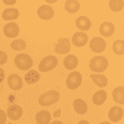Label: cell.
I'll return each instance as SVG.
<instances>
[{
  "mask_svg": "<svg viewBox=\"0 0 124 124\" xmlns=\"http://www.w3.org/2000/svg\"><path fill=\"white\" fill-rule=\"evenodd\" d=\"M101 124H112V123H108V122H102Z\"/></svg>",
  "mask_w": 124,
  "mask_h": 124,
  "instance_id": "obj_34",
  "label": "cell"
},
{
  "mask_svg": "<svg viewBox=\"0 0 124 124\" xmlns=\"http://www.w3.org/2000/svg\"><path fill=\"white\" fill-rule=\"evenodd\" d=\"M23 116V108L17 106V104H13L8 108V112H6V117L11 120H17L20 119Z\"/></svg>",
  "mask_w": 124,
  "mask_h": 124,
  "instance_id": "obj_8",
  "label": "cell"
},
{
  "mask_svg": "<svg viewBox=\"0 0 124 124\" xmlns=\"http://www.w3.org/2000/svg\"><path fill=\"white\" fill-rule=\"evenodd\" d=\"M19 32H20V29H19L17 24H15V23H9L4 26V35L9 39L17 37Z\"/></svg>",
  "mask_w": 124,
  "mask_h": 124,
  "instance_id": "obj_11",
  "label": "cell"
},
{
  "mask_svg": "<svg viewBox=\"0 0 124 124\" xmlns=\"http://www.w3.org/2000/svg\"><path fill=\"white\" fill-rule=\"evenodd\" d=\"M107 101V92L104 89H99L93 94V103L96 106H102Z\"/></svg>",
  "mask_w": 124,
  "mask_h": 124,
  "instance_id": "obj_18",
  "label": "cell"
},
{
  "mask_svg": "<svg viewBox=\"0 0 124 124\" xmlns=\"http://www.w3.org/2000/svg\"><path fill=\"white\" fill-rule=\"evenodd\" d=\"M73 109L78 113V114H85L88 110V106L83 99H75L73 101Z\"/></svg>",
  "mask_w": 124,
  "mask_h": 124,
  "instance_id": "obj_22",
  "label": "cell"
},
{
  "mask_svg": "<svg viewBox=\"0 0 124 124\" xmlns=\"http://www.w3.org/2000/svg\"><path fill=\"white\" fill-rule=\"evenodd\" d=\"M78 65V58L75 55H67L63 60V66L67 70H75Z\"/></svg>",
  "mask_w": 124,
  "mask_h": 124,
  "instance_id": "obj_19",
  "label": "cell"
},
{
  "mask_svg": "<svg viewBox=\"0 0 124 124\" xmlns=\"http://www.w3.org/2000/svg\"><path fill=\"white\" fill-rule=\"evenodd\" d=\"M11 48L15 50V51H23L24 48H26V42L21 39H17V40H14L11 42Z\"/></svg>",
  "mask_w": 124,
  "mask_h": 124,
  "instance_id": "obj_26",
  "label": "cell"
},
{
  "mask_svg": "<svg viewBox=\"0 0 124 124\" xmlns=\"http://www.w3.org/2000/svg\"><path fill=\"white\" fill-rule=\"evenodd\" d=\"M54 9L51 8L50 5H42L37 9V15L40 19L42 20H51L54 17Z\"/></svg>",
  "mask_w": 124,
  "mask_h": 124,
  "instance_id": "obj_10",
  "label": "cell"
},
{
  "mask_svg": "<svg viewBox=\"0 0 124 124\" xmlns=\"http://www.w3.org/2000/svg\"><path fill=\"white\" fill-rule=\"evenodd\" d=\"M106 41L103 40L102 37H93L91 40V42H89V47L91 50L93 51V52H96V54H101L103 52V51L106 50Z\"/></svg>",
  "mask_w": 124,
  "mask_h": 124,
  "instance_id": "obj_7",
  "label": "cell"
},
{
  "mask_svg": "<svg viewBox=\"0 0 124 124\" xmlns=\"http://www.w3.org/2000/svg\"><path fill=\"white\" fill-rule=\"evenodd\" d=\"M19 15H20V13H19L17 9H15V8H9V9H5L4 11H3L1 17H3L4 20H6V21H11V23H13V20L17 19Z\"/></svg>",
  "mask_w": 124,
  "mask_h": 124,
  "instance_id": "obj_14",
  "label": "cell"
},
{
  "mask_svg": "<svg viewBox=\"0 0 124 124\" xmlns=\"http://www.w3.org/2000/svg\"><path fill=\"white\" fill-rule=\"evenodd\" d=\"M107 67H108V61L104 56H96L89 62V68L93 72H96L97 75L103 72V71H106Z\"/></svg>",
  "mask_w": 124,
  "mask_h": 124,
  "instance_id": "obj_1",
  "label": "cell"
},
{
  "mask_svg": "<svg viewBox=\"0 0 124 124\" xmlns=\"http://www.w3.org/2000/svg\"><path fill=\"white\" fill-rule=\"evenodd\" d=\"M5 122H6V113L3 109H0V124H5Z\"/></svg>",
  "mask_w": 124,
  "mask_h": 124,
  "instance_id": "obj_29",
  "label": "cell"
},
{
  "mask_svg": "<svg viewBox=\"0 0 124 124\" xmlns=\"http://www.w3.org/2000/svg\"><path fill=\"white\" fill-rule=\"evenodd\" d=\"M5 79V72H4V70L0 67V83Z\"/></svg>",
  "mask_w": 124,
  "mask_h": 124,
  "instance_id": "obj_30",
  "label": "cell"
},
{
  "mask_svg": "<svg viewBox=\"0 0 124 124\" xmlns=\"http://www.w3.org/2000/svg\"><path fill=\"white\" fill-rule=\"evenodd\" d=\"M70 50H71V41L66 37H60L56 44L55 51L58 55H67Z\"/></svg>",
  "mask_w": 124,
  "mask_h": 124,
  "instance_id": "obj_6",
  "label": "cell"
},
{
  "mask_svg": "<svg viewBox=\"0 0 124 124\" xmlns=\"http://www.w3.org/2000/svg\"><path fill=\"white\" fill-rule=\"evenodd\" d=\"M81 83H82V76H81L79 72H71L70 76L66 79L67 88H70V89L78 88L81 86Z\"/></svg>",
  "mask_w": 124,
  "mask_h": 124,
  "instance_id": "obj_5",
  "label": "cell"
},
{
  "mask_svg": "<svg viewBox=\"0 0 124 124\" xmlns=\"http://www.w3.org/2000/svg\"><path fill=\"white\" fill-rule=\"evenodd\" d=\"M91 78H92V81L94 82V83L98 86V87H106L107 86V83H108V79H107V77L106 76H103V75H97V73H93L92 76H91Z\"/></svg>",
  "mask_w": 124,
  "mask_h": 124,
  "instance_id": "obj_23",
  "label": "cell"
},
{
  "mask_svg": "<svg viewBox=\"0 0 124 124\" xmlns=\"http://www.w3.org/2000/svg\"><path fill=\"white\" fill-rule=\"evenodd\" d=\"M58 99H60V93L57 91H48L40 96L39 103L42 107H47V106H51L54 103H56Z\"/></svg>",
  "mask_w": 124,
  "mask_h": 124,
  "instance_id": "obj_2",
  "label": "cell"
},
{
  "mask_svg": "<svg viewBox=\"0 0 124 124\" xmlns=\"http://www.w3.org/2000/svg\"><path fill=\"white\" fill-rule=\"evenodd\" d=\"M58 63V60L55 56H47L44 57L42 61L40 62L39 65V70L40 72H48V71H52Z\"/></svg>",
  "mask_w": 124,
  "mask_h": 124,
  "instance_id": "obj_4",
  "label": "cell"
},
{
  "mask_svg": "<svg viewBox=\"0 0 124 124\" xmlns=\"http://www.w3.org/2000/svg\"><path fill=\"white\" fill-rule=\"evenodd\" d=\"M5 5H13V4H15V1H14V0H10V1H6V0H5V1H3Z\"/></svg>",
  "mask_w": 124,
  "mask_h": 124,
  "instance_id": "obj_31",
  "label": "cell"
},
{
  "mask_svg": "<svg viewBox=\"0 0 124 124\" xmlns=\"http://www.w3.org/2000/svg\"><path fill=\"white\" fill-rule=\"evenodd\" d=\"M99 32L102 36L104 37H109L113 35V32H114V25H113L112 23H103L99 27Z\"/></svg>",
  "mask_w": 124,
  "mask_h": 124,
  "instance_id": "obj_16",
  "label": "cell"
},
{
  "mask_svg": "<svg viewBox=\"0 0 124 124\" xmlns=\"http://www.w3.org/2000/svg\"><path fill=\"white\" fill-rule=\"evenodd\" d=\"M88 41V36L85 32H76L73 36H72V44L77 47H82L87 44Z\"/></svg>",
  "mask_w": 124,
  "mask_h": 124,
  "instance_id": "obj_12",
  "label": "cell"
},
{
  "mask_svg": "<svg viewBox=\"0 0 124 124\" xmlns=\"http://www.w3.org/2000/svg\"><path fill=\"white\" fill-rule=\"evenodd\" d=\"M113 51L117 55H123L124 52V41L123 40H117L114 44H113Z\"/></svg>",
  "mask_w": 124,
  "mask_h": 124,
  "instance_id": "obj_27",
  "label": "cell"
},
{
  "mask_svg": "<svg viewBox=\"0 0 124 124\" xmlns=\"http://www.w3.org/2000/svg\"><path fill=\"white\" fill-rule=\"evenodd\" d=\"M8 85H9L10 88L14 89V91H20L23 88V79H21V77H20L19 75L13 73V75H10L9 78H8Z\"/></svg>",
  "mask_w": 124,
  "mask_h": 124,
  "instance_id": "obj_9",
  "label": "cell"
},
{
  "mask_svg": "<svg viewBox=\"0 0 124 124\" xmlns=\"http://www.w3.org/2000/svg\"><path fill=\"white\" fill-rule=\"evenodd\" d=\"M65 9L66 11L70 13V14H75L79 10V3L76 1V0H70V1H66L65 3Z\"/></svg>",
  "mask_w": 124,
  "mask_h": 124,
  "instance_id": "obj_24",
  "label": "cell"
},
{
  "mask_svg": "<svg viewBox=\"0 0 124 124\" xmlns=\"http://www.w3.org/2000/svg\"><path fill=\"white\" fill-rule=\"evenodd\" d=\"M14 61L16 67L21 71H30V68L32 67V58L26 54H19Z\"/></svg>",
  "mask_w": 124,
  "mask_h": 124,
  "instance_id": "obj_3",
  "label": "cell"
},
{
  "mask_svg": "<svg viewBox=\"0 0 124 124\" xmlns=\"http://www.w3.org/2000/svg\"><path fill=\"white\" fill-rule=\"evenodd\" d=\"M78 124H89V123H88L87 120H81V122H79Z\"/></svg>",
  "mask_w": 124,
  "mask_h": 124,
  "instance_id": "obj_33",
  "label": "cell"
},
{
  "mask_svg": "<svg viewBox=\"0 0 124 124\" xmlns=\"http://www.w3.org/2000/svg\"><path fill=\"white\" fill-rule=\"evenodd\" d=\"M6 61H8V55L4 52V51H0V66L6 63Z\"/></svg>",
  "mask_w": 124,
  "mask_h": 124,
  "instance_id": "obj_28",
  "label": "cell"
},
{
  "mask_svg": "<svg viewBox=\"0 0 124 124\" xmlns=\"http://www.w3.org/2000/svg\"><path fill=\"white\" fill-rule=\"evenodd\" d=\"M76 26L81 30V32H85V31H88L92 26V23L91 20L86 16H79L77 20H76Z\"/></svg>",
  "mask_w": 124,
  "mask_h": 124,
  "instance_id": "obj_15",
  "label": "cell"
},
{
  "mask_svg": "<svg viewBox=\"0 0 124 124\" xmlns=\"http://www.w3.org/2000/svg\"><path fill=\"white\" fill-rule=\"evenodd\" d=\"M51 114L47 110H40L36 114V122L37 124H50L51 123Z\"/></svg>",
  "mask_w": 124,
  "mask_h": 124,
  "instance_id": "obj_20",
  "label": "cell"
},
{
  "mask_svg": "<svg viewBox=\"0 0 124 124\" xmlns=\"http://www.w3.org/2000/svg\"><path fill=\"white\" fill-rule=\"evenodd\" d=\"M124 6V1L123 0H110L109 1V8L112 11H120Z\"/></svg>",
  "mask_w": 124,
  "mask_h": 124,
  "instance_id": "obj_25",
  "label": "cell"
},
{
  "mask_svg": "<svg viewBox=\"0 0 124 124\" xmlns=\"http://www.w3.org/2000/svg\"><path fill=\"white\" fill-rule=\"evenodd\" d=\"M39 81H40V73L37 71H35V70L27 71V73L25 75V82L27 85H34Z\"/></svg>",
  "mask_w": 124,
  "mask_h": 124,
  "instance_id": "obj_21",
  "label": "cell"
},
{
  "mask_svg": "<svg viewBox=\"0 0 124 124\" xmlns=\"http://www.w3.org/2000/svg\"><path fill=\"white\" fill-rule=\"evenodd\" d=\"M50 124H63L61 120H54V122H51Z\"/></svg>",
  "mask_w": 124,
  "mask_h": 124,
  "instance_id": "obj_32",
  "label": "cell"
},
{
  "mask_svg": "<svg viewBox=\"0 0 124 124\" xmlns=\"http://www.w3.org/2000/svg\"><path fill=\"white\" fill-rule=\"evenodd\" d=\"M108 118L112 120V122H119L122 120L123 118V108L122 107H113L109 109V113H108Z\"/></svg>",
  "mask_w": 124,
  "mask_h": 124,
  "instance_id": "obj_13",
  "label": "cell"
},
{
  "mask_svg": "<svg viewBox=\"0 0 124 124\" xmlns=\"http://www.w3.org/2000/svg\"><path fill=\"white\" fill-rule=\"evenodd\" d=\"M112 97H113V99H114L116 103H118V104H123L124 103V88H123V86H119V87L113 89Z\"/></svg>",
  "mask_w": 124,
  "mask_h": 124,
  "instance_id": "obj_17",
  "label": "cell"
}]
</instances>
